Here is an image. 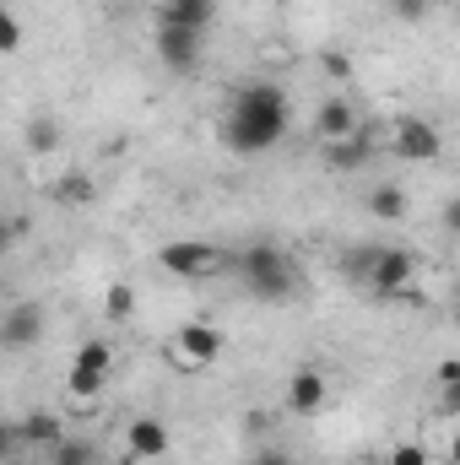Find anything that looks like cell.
Segmentation results:
<instances>
[{"label": "cell", "instance_id": "6da1fadb", "mask_svg": "<svg viewBox=\"0 0 460 465\" xmlns=\"http://www.w3.org/2000/svg\"><path fill=\"white\" fill-rule=\"evenodd\" d=\"M293 130V104L276 82H238L223 104V119H217V141L238 152V157H260L271 146H282Z\"/></svg>", "mask_w": 460, "mask_h": 465}, {"label": "cell", "instance_id": "7a4b0ae2", "mask_svg": "<svg viewBox=\"0 0 460 465\" xmlns=\"http://www.w3.org/2000/svg\"><path fill=\"white\" fill-rule=\"evenodd\" d=\"M238 276H244V292L260 298V303H287V298H298V287H304L298 260H293L282 243H271V238H260V243H249V249L238 254Z\"/></svg>", "mask_w": 460, "mask_h": 465}, {"label": "cell", "instance_id": "3957f363", "mask_svg": "<svg viewBox=\"0 0 460 465\" xmlns=\"http://www.w3.org/2000/svg\"><path fill=\"white\" fill-rule=\"evenodd\" d=\"M157 265L168 276H179V282H206V276H217L228 265V249L223 243H201V238H174V243L157 249Z\"/></svg>", "mask_w": 460, "mask_h": 465}, {"label": "cell", "instance_id": "277c9868", "mask_svg": "<svg viewBox=\"0 0 460 465\" xmlns=\"http://www.w3.org/2000/svg\"><path fill=\"white\" fill-rule=\"evenodd\" d=\"M109 368H115V347H109L104 336L82 341L76 357H71V373H65V395H71V401H98L104 384H109Z\"/></svg>", "mask_w": 460, "mask_h": 465}, {"label": "cell", "instance_id": "5b68a950", "mask_svg": "<svg viewBox=\"0 0 460 465\" xmlns=\"http://www.w3.org/2000/svg\"><path fill=\"white\" fill-rule=\"evenodd\" d=\"M390 157H401V163H434L439 152H445V135H439V124L423 114H395L390 119Z\"/></svg>", "mask_w": 460, "mask_h": 465}, {"label": "cell", "instance_id": "8992f818", "mask_svg": "<svg viewBox=\"0 0 460 465\" xmlns=\"http://www.w3.org/2000/svg\"><path fill=\"white\" fill-rule=\"evenodd\" d=\"M168 351L179 357V368L201 373V368H212V362L223 357V331H217V325H206V320H185V325L174 331Z\"/></svg>", "mask_w": 460, "mask_h": 465}, {"label": "cell", "instance_id": "52a82bcc", "mask_svg": "<svg viewBox=\"0 0 460 465\" xmlns=\"http://www.w3.org/2000/svg\"><path fill=\"white\" fill-rule=\"evenodd\" d=\"M412 287H417V254L401 249V243H385V254H379V265H374V276H368L363 292H374V298H401V292H412Z\"/></svg>", "mask_w": 460, "mask_h": 465}, {"label": "cell", "instance_id": "ba28073f", "mask_svg": "<svg viewBox=\"0 0 460 465\" xmlns=\"http://www.w3.org/2000/svg\"><path fill=\"white\" fill-rule=\"evenodd\" d=\"M282 406H287L293 417H320V411L331 406V379H325V368H315V362H298V368H293V379H287V395H282Z\"/></svg>", "mask_w": 460, "mask_h": 465}, {"label": "cell", "instance_id": "9c48e42d", "mask_svg": "<svg viewBox=\"0 0 460 465\" xmlns=\"http://www.w3.org/2000/svg\"><path fill=\"white\" fill-rule=\"evenodd\" d=\"M168 450H174V428H168L163 417L141 411V417H130V422H125V455H130V460L152 465V460H163Z\"/></svg>", "mask_w": 460, "mask_h": 465}, {"label": "cell", "instance_id": "30bf717a", "mask_svg": "<svg viewBox=\"0 0 460 465\" xmlns=\"http://www.w3.org/2000/svg\"><path fill=\"white\" fill-rule=\"evenodd\" d=\"M201 49H206V33H195V27H168V22H157V60H163L168 71L190 76V71L201 65Z\"/></svg>", "mask_w": 460, "mask_h": 465}, {"label": "cell", "instance_id": "8fae6325", "mask_svg": "<svg viewBox=\"0 0 460 465\" xmlns=\"http://www.w3.org/2000/svg\"><path fill=\"white\" fill-rule=\"evenodd\" d=\"M60 439H65V428H60L55 411H27V417H16L5 428V455H16V450H55Z\"/></svg>", "mask_w": 460, "mask_h": 465}, {"label": "cell", "instance_id": "7c38bea8", "mask_svg": "<svg viewBox=\"0 0 460 465\" xmlns=\"http://www.w3.org/2000/svg\"><path fill=\"white\" fill-rule=\"evenodd\" d=\"M33 341H44V303H11L0 314V347L5 351H27Z\"/></svg>", "mask_w": 460, "mask_h": 465}, {"label": "cell", "instance_id": "4fadbf2b", "mask_svg": "<svg viewBox=\"0 0 460 465\" xmlns=\"http://www.w3.org/2000/svg\"><path fill=\"white\" fill-rule=\"evenodd\" d=\"M357 130H363V114H357V104H352L346 93L320 98V109H315V135H320V146L346 141V135H357Z\"/></svg>", "mask_w": 460, "mask_h": 465}, {"label": "cell", "instance_id": "5bb4252c", "mask_svg": "<svg viewBox=\"0 0 460 465\" xmlns=\"http://www.w3.org/2000/svg\"><path fill=\"white\" fill-rule=\"evenodd\" d=\"M320 152H325V168H336V173H357V168H368V163H374V152H379V135L363 124L357 135L331 141V146H320Z\"/></svg>", "mask_w": 460, "mask_h": 465}, {"label": "cell", "instance_id": "9a60e30c", "mask_svg": "<svg viewBox=\"0 0 460 465\" xmlns=\"http://www.w3.org/2000/svg\"><path fill=\"white\" fill-rule=\"evenodd\" d=\"M212 16H217V0H163V11H157V22H168V27H195V33H206Z\"/></svg>", "mask_w": 460, "mask_h": 465}, {"label": "cell", "instance_id": "2e32d148", "mask_svg": "<svg viewBox=\"0 0 460 465\" xmlns=\"http://www.w3.org/2000/svg\"><path fill=\"white\" fill-rule=\"evenodd\" d=\"M406 212H412V201H406L401 184H374L368 190V217L374 223H406Z\"/></svg>", "mask_w": 460, "mask_h": 465}, {"label": "cell", "instance_id": "e0dca14e", "mask_svg": "<svg viewBox=\"0 0 460 465\" xmlns=\"http://www.w3.org/2000/svg\"><path fill=\"white\" fill-rule=\"evenodd\" d=\"M49 201H60V206H93V201H98V184H93L87 173H60V179L49 184Z\"/></svg>", "mask_w": 460, "mask_h": 465}, {"label": "cell", "instance_id": "ac0fdd59", "mask_svg": "<svg viewBox=\"0 0 460 465\" xmlns=\"http://www.w3.org/2000/svg\"><path fill=\"white\" fill-rule=\"evenodd\" d=\"M379 254H385V243H352V249L342 254V276H346V282H357V287H368V276H374Z\"/></svg>", "mask_w": 460, "mask_h": 465}, {"label": "cell", "instance_id": "d6986e66", "mask_svg": "<svg viewBox=\"0 0 460 465\" xmlns=\"http://www.w3.org/2000/svg\"><path fill=\"white\" fill-rule=\"evenodd\" d=\"M130 314H135V287H130V282H109V292H104V320L125 325Z\"/></svg>", "mask_w": 460, "mask_h": 465}, {"label": "cell", "instance_id": "ffe728a7", "mask_svg": "<svg viewBox=\"0 0 460 465\" xmlns=\"http://www.w3.org/2000/svg\"><path fill=\"white\" fill-rule=\"evenodd\" d=\"M49 465H98V450H93L87 439H71V433H65V439L49 450Z\"/></svg>", "mask_w": 460, "mask_h": 465}, {"label": "cell", "instance_id": "44dd1931", "mask_svg": "<svg viewBox=\"0 0 460 465\" xmlns=\"http://www.w3.org/2000/svg\"><path fill=\"white\" fill-rule=\"evenodd\" d=\"M385 465H434V450H428V444H417V439H401V444H390Z\"/></svg>", "mask_w": 460, "mask_h": 465}, {"label": "cell", "instance_id": "7402d4cb", "mask_svg": "<svg viewBox=\"0 0 460 465\" xmlns=\"http://www.w3.org/2000/svg\"><path fill=\"white\" fill-rule=\"evenodd\" d=\"M60 146V124L55 119H33L27 124V152H55Z\"/></svg>", "mask_w": 460, "mask_h": 465}, {"label": "cell", "instance_id": "603a6c76", "mask_svg": "<svg viewBox=\"0 0 460 465\" xmlns=\"http://www.w3.org/2000/svg\"><path fill=\"white\" fill-rule=\"evenodd\" d=\"M16 49H22V16L16 11H0V54L11 60Z\"/></svg>", "mask_w": 460, "mask_h": 465}, {"label": "cell", "instance_id": "cb8c5ba5", "mask_svg": "<svg viewBox=\"0 0 460 465\" xmlns=\"http://www.w3.org/2000/svg\"><path fill=\"white\" fill-rule=\"evenodd\" d=\"M385 5H390V16H395V22H423L434 0H385Z\"/></svg>", "mask_w": 460, "mask_h": 465}, {"label": "cell", "instance_id": "d4e9b609", "mask_svg": "<svg viewBox=\"0 0 460 465\" xmlns=\"http://www.w3.org/2000/svg\"><path fill=\"white\" fill-rule=\"evenodd\" d=\"M320 60H325V76H336V82H352V54H342V49H325Z\"/></svg>", "mask_w": 460, "mask_h": 465}, {"label": "cell", "instance_id": "484cf974", "mask_svg": "<svg viewBox=\"0 0 460 465\" xmlns=\"http://www.w3.org/2000/svg\"><path fill=\"white\" fill-rule=\"evenodd\" d=\"M439 411L445 417H460V379L455 384H439Z\"/></svg>", "mask_w": 460, "mask_h": 465}, {"label": "cell", "instance_id": "4316f807", "mask_svg": "<svg viewBox=\"0 0 460 465\" xmlns=\"http://www.w3.org/2000/svg\"><path fill=\"white\" fill-rule=\"evenodd\" d=\"M460 379V357H439V368H434V384H455Z\"/></svg>", "mask_w": 460, "mask_h": 465}, {"label": "cell", "instance_id": "83f0119b", "mask_svg": "<svg viewBox=\"0 0 460 465\" xmlns=\"http://www.w3.org/2000/svg\"><path fill=\"white\" fill-rule=\"evenodd\" d=\"M439 223H445V232H450V238H460V195H450V201H445V217H439Z\"/></svg>", "mask_w": 460, "mask_h": 465}, {"label": "cell", "instance_id": "f1b7e54d", "mask_svg": "<svg viewBox=\"0 0 460 465\" xmlns=\"http://www.w3.org/2000/svg\"><path fill=\"white\" fill-rule=\"evenodd\" d=\"M445 460L460 465V417H455V428H450V444H445Z\"/></svg>", "mask_w": 460, "mask_h": 465}, {"label": "cell", "instance_id": "f546056e", "mask_svg": "<svg viewBox=\"0 0 460 465\" xmlns=\"http://www.w3.org/2000/svg\"><path fill=\"white\" fill-rule=\"evenodd\" d=\"M249 465H293V460H287L282 450H260V455H255V460H249Z\"/></svg>", "mask_w": 460, "mask_h": 465}, {"label": "cell", "instance_id": "4dcf8cb0", "mask_svg": "<svg viewBox=\"0 0 460 465\" xmlns=\"http://www.w3.org/2000/svg\"><path fill=\"white\" fill-rule=\"evenodd\" d=\"M0 465H33V460H27V455L16 450V455H5V460H0Z\"/></svg>", "mask_w": 460, "mask_h": 465}, {"label": "cell", "instance_id": "1f68e13d", "mask_svg": "<svg viewBox=\"0 0 460 465\" xmlns=\"http://www.w3.org/2000/svg\"><path fill=\"white\" fill-rule=\"evenodd\" d=\"M271 5H298V0H271Z\"/></svg>", "mask_w": 460, "mask_h": 465}, {"label": "cell", "instance_id": "d6a6232c", "mask_svg": "<svg viewBox=\"0 0 460 465\" xmlns=\"http://www.w3.org/2000/svg\"><path fill=\"white\" fill-rule=\"evenodd\" d=\"M455 22H460V0H455Z\"/></svg>", "mask_w": 460, "mask_h": 465}, {"label": "cell", "instance_id": "836d02e7", "mask_svg": "<svg viewBox=\"0 0 460 465\" xmlns=\"http://www.w3.org/2000/svg\"><path fill=\"white\" fill-rule=\"evenodd\" d=\"M363 465H385V460H363Z\"/></svg>", "mask_w": 460, "mask_h": 465}]
</instances>
